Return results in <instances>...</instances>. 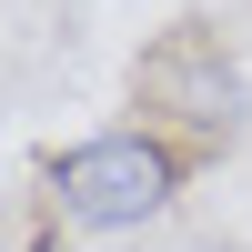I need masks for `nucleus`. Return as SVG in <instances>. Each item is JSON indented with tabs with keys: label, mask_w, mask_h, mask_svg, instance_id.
<instances>
[{
	"label": "nucleus",
	"mask_w": 252,
	"mask_h": 252,
	"mask_svg": "<svg viewBox=\"0 0 252 252\" xmlns=\"http://www.w3.org/2000/svg\"><path fill=\"white\" fill-rule=\"evenodd\" d=\"M51 192L81 232H131V222H152L182 192V152L161 131H91L81 152L51 161Z\"/></svg>",
	"instance_id": "1"
},
{
	"label": "nucleus",
	"mask_w": 252,
	"mask_h": 252,
	"mask_svg": "<svg viewBox=\"0 0 252 252\" xmlns=\"http://www.w3.org/2000/svg\"><path fill=\"white\" fill-rule=\"evenodd\" d=\"M141 101H152V111H172V121H192V131H212V141L242 121V81H232V61L202 51V40H172V51L141 61Z\"/></svg>",
	"instance_id": "2"
}]
</instances>
